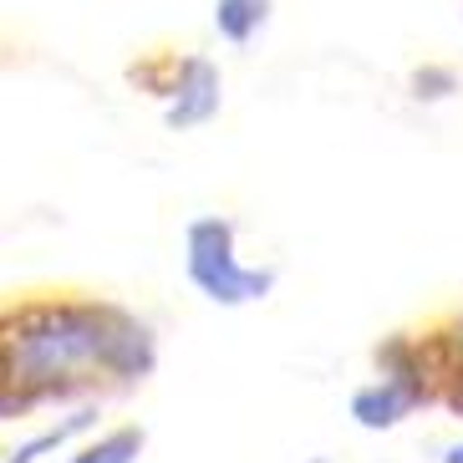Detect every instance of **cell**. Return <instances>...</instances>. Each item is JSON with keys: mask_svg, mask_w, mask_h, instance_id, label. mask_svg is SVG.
<instances>
[{"mask_svg": "<svg viewBox=\"0 0 463 463\" xmlns=\"http://www.w3.org/2000/svg\"><path fill=\"white\" fill-rule=\"evenodd\" d=\"M438 463H463V443H449V449L438 453Z\"/></svg>", "mask_w": 463, "mask_h": 463, "instance_id": "obj_12", "label": "cell"}, {"mask_svg": "<svg viewBox=\"0 0 463 463\" xmlns=\"http://www.w3.org/2000/svg\"><path fill=\"white\" fill-rule=\"evenodd\" d=\"M158 372V336L133 306L87 286L0 296V422L56 402L128 397Z\"/></svg>", "mask_w": 463, "mask_h": 463, "instance_id": "obj_1", "label": "cell"}, {"mask_svg": "<svg viewBox=\"0 0 463 463\" xmlns=\"http://www.w3.org/2000/svg\"><path fill=\"white\" fill-rule=\"evenodd\" d=\"M412 412H418V402L387 377H377V382H367V387L352 392V418L362 422L367 433H387V428H397V422L412 418Z\"/></svg>", "mask_w": 463, "mask_h": 463, "instance_id": "obj_7", "label": "cell"}, {"mask_svg": "<svg viewBox=\"0 0 463 463\" xmlns=\"http://www.w3.org/2000/svg\"><path fill=\"white\" fill-rule=\"evenodd\" d=\"M270 21V0H214V31L230 46H250Z\"/></svg>", "mask_w": 463, "mask_h": 463, "instance_id": "obj_8", "label": "cell"}, {"mask_svg": "<svg viewBox=\"0 0 463 463\" xmlns=\"http://www.w3.org/2000/svg\"><path fill=\"white\" fill-rule=\"evenodd\" d=\"M418 346L428 362L433 408L463 418V311H443L428 326H418Z\"/></svg>", "mask_w": 463, "mask_h": 463, "instance_id": "obj_3", "label": "cell"}, {"mask_svg": "<svg viewBox=\"0 0 463 463\" xmlns=\"http://www.w3.org/2000/svg\"><path fill=\"white\" fill-rule=\"evenodd\" d=\"M143 449H148V433H143L137 422H123V428H108L102 438L82 443L67 463H137Z\"/></svg>", "mask_w": 463, "mask_h": 463, "instance_id": "obj_9", "label": "cell"}, {"mask_svg": "<svg viewBox=\"0 0 463 463\" xmlns=\"http://www.w3.org/2000/svg\"><path fill=\"white\" fill-rule=\"evenodd\" d=\"M219 102H224V82H219V67L209 56L189 52L184 61V77H178L174 97H168V128L174 133H189V128H204L219 118Z\"/></svg>", "mask_w": 463, "mask_h": 463, "instance_id": "obj_4", "label": "cell"}, {"mask_svg": "<svg viewBox=\"0 0 463 463\" xmlns=\"http://www.w3.org/2000/svg\"><path fill=\"white\" fill-rule=\"evenodd\" d=\"M92 422H97V408H92V402H87V408H77V412H71V418H61V422H56V428H46L42 438H31L26 449H15V453H11V458H5V463H42V453H56V449H61V443H71V438H77V433H87Z\"/></svg>", "mask_w": 463, "mask_h": 463, "instance_id": "obj_10", "label": "cell"}, {"mask_svg": "<svg viewBox=\"0 0 463 463\" xmlns=\"http://www.w3.org/2000/svg\"><path fill=\"white\" fill-rule=\"evenodd\" d=\"M184 265H189L194 290L214 306H250V300H265L275 290L280 275L265 265H245L234 255V224L224 214H199L189 219L184 230Z\"/></svg>", "mask_w": 463, "mask_h": 463, "instance_id": "obj_2", "label": "cell"}, {"mask_svg": "<svg viewBox=\"0 0 463 463\" xmlns=\"http://www.w3.org/2000/svg\"><path fill=\"white\" fill-rule=\"evenodd\" d=\"M184 61H189V46H148V52H137L123 67V77H128L133 92L168 102L174 87H178V77H184Z\"/></svg>", "mask_w": 463, "mask_h": 463, "instance_id": "obj_6", "label": "cell"}, {"mask_svg": "<svg viewBox=\"0 0 463 463\" xmlns=\"http://www.w3.org/2000/svg\"><path fill=\"white\" fill-rule=\"evenodd\" d=\"M372 367H377V377L397 382L418 408H433V387H428V362H422L418 331H387L372 346Z\"/></svg>", "mask_w": 463, "mask_h": 463, "instance_id": "obj_5", "label": "cell"}, {"mask_svg": "<svg viewBox=\"0 0 463 463\" xmlns=\"http://www.w3.org/2000/svg\"><path fill=\"white\" fill-rule=\"evenodd\" d=\"M408 87H412V97H418V102H443V97L458 92V71L428 61V67H418V71L408 77Z\"/></svg>", "mask_w": 463, "mask_h": 463, "instance_id": "obj_11", "label": "cell"}]
</instances>
